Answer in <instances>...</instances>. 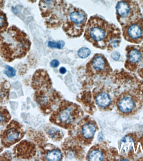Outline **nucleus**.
Listing matches in <instances>:
<instances>
[{"label":"nucleus","mask_w":143,"mask_h":161,"mask_svg":"<svg viewBox=\"0 0 143 161\" xmlns=\"http://www.w3.org/2000/svg\"><path fill=\"white\" fill-rule=\"evenodd\" d=\"M42 153L43 160L60 161L63 158L61 150L52 145H48V148H44Z\"/></svg>","instance_id":"nucleus-13"},{"label":"nucleus","mask_w":143,"mask_h":161,"mask_svg":"<svg viewBox=\"0 0 143 161\" xmlns=\"http://www.w3.org/2000/svg\"><path fill=\"white\" fill-rule=\"evenodd\" d=\"M110 71V67L104 55L96 53L86 65V73L90 77L106 76Z\"/></svg>","instance_id":"nucleus-9"},{"label":"nucleus","mask_w":143,"mask_h":161,"mask_svg":"<svg viewBox=\"0 0 143 161\" xmlns=\"http://www.w3.org/2000/svg\"><path fill=\"white\" fill-rule=\"evenodd\" d=\"M24 134L22 125L16 121L12 120L1 132L0 136L1 143L3 147L8 148L19 142Z\"/></svg>","instance_id":"nucleus-8"},{"label":"nucleus","mask_w":143,"mask_h":161,"mask_svg":"<svg viewBox=\"0 0 143 161\" xmlns=\"http://www.w3.org/2000/svg\"><path fill=\"white\" fill-rule=\"evenodd\" d=\"M83 115V112L80 106L69 101L62 100L51 114L50 120L61 128L70 129Z\"/></svg>","instance_id":"nucleus-3"},{"label":"nucleus","mask_w":143,"mask_h":161,"mask_svg":"<svg viewBox=\"0 0 143 161\" xmlns=\"http://www.w3.org/2000/svg\"><path fill=\"white\" fill-rule=\"evenodd\" d=\"M134 102L131 97H124L120 99L118 103L119 110L124 113H129L134 109Z\"/></svg>","instance_id":"nucleus-15"},{"label":"nucleus","mask_w":143,"mask_h":161,"mask_svg":"<svg viewBox=\"0 0 143 161\" xmlns=\"http://www.w3.org/2000/svg\"><path fill=\"white\" fill-rule=\"evenodd\" d=\"M134 147V141L129 136H125L120 141V148L124 153H127L132 150Z\"/></svg>","instance_id":"nucleus-16"},{"label":"nucleus","mask_w":143,"mask_h":161,"mask_svg":"<svg viewBox=\"0 0 143 161\" xmlns=\"http://www.w3.org/2000/svg\"><path fill=\"white\" fill-rule=\"evenodd\" d=\"M87 160L91 161H103L106 158V152L102 144L93 146L87 155Z\"/></svg>","instance_id":"nucleus-12"},{"label":"nucleus","mask_w":143,"mask_h":161,"mask_svg":"<svg viewBox=\"0 0 143 161\" xmlns=\"http://www.w3.org/2000/svg\"><path fill=\"white\" fill-rule=\"evenodd\" d=\"M31 86L35 91L52 89V82L47 72L42 69L36 70L33 76Z\"/></svg>","instance_id":"nucleus-10"},{"label":"nucleus","mask_w":143,"mask_h":161,"mask_svg":"<svg viewBox=\"0 0 143 161\" xmlns=\"http://www.w3.org/2000/svg\"><path fill=\"white\" fill-rule=\"evenodd\" d=\"M2 40V35H1V34H0V41Z\"/></svg>","instance_id":"nucleus-29"},{"label":"nucleus","mask_w":143,"mask_h":161,"mask_svg":"<svg viewBox=\"0 0 143 161\" xmlns=\"http://www.w3.org/2000/svg\"><path fill=\"white\" fill-rule=\"evenodd\" d=\"M40 8L47 28L56 29L61 27L67 11L62 0H40Z\"/></svg>","instance_id":"nucleus-4"},{"label":"nucleus","mask_w":143,"mask_h":161,"mask_svg":"<svg viewBox=\"0 0 143 161\" xmlns=\"http://www.w3.org/2000/svg\"><path fill=\"white\" fill-rule=\"evenodd\" d=\"M46 133L48 136L55 142H59L62 139L64 134L58 128L50 127L46 129Z\"/></svg>","instance_id":"nucleus-17"},{"label":"nucleus","mask_w":143,"mask_h":161,"mask_svg":"<svg viewBox=\"0 0 143 161\" xmlns=\"http://www.w3.org/2000/svg\"><path fill=\"white\" fill-rule=\"evenodd\" d=\"M59 65H60V63H59L58 60H56V59L52 60L50 63V65L53 68L57 67Z\"/></svg>","instance_id":"nucleus-27"},{"label":"nucleus","mask_w":143,"mask_h":161,"mask_svg":"<svg viewBox=\"0 0 143 161\" xmlns=\"http://www.w3.org/2000/svg\"><path fill=\"white\" fill-rule=\"evenodd\" d=\"M116 11L118 16L125 18L129 15L130 8L129 4L124 1H120L117 5Z\"/></svg>","instance_id":"nucleus-18"},{"label":"nucleus","mask_w":143,"mask_h":161,"mask_svg":"<svg viewBox=\"0 0 143 161\" xmlns=\"http://www.w3.org/2000/svg\"><path fill=\"white\" fill-rule=\"evenodd\" d=\"M8 25L6 15L3 12H0V31L3 32L6 31Z\"/></svg>","instance_id":"nucleus-22"},{"label":"nucleus","mask_w":143,"mask_h":161,"mask_svg":"<svg viewBox=\"0 0 143 161\" xmlns=\"http://www.w3.org/2000/svg\"><path fill=\"white\" fill-rule=\"evenodd\" d=\"M112 58L115 60H119L120 57V54L117 51H114L111 54Z\"/></svg>","instance_id":"nucleus-26"},{"label":"nucleus","mask_w":143,"mask_h":161,"mask_svg":"<svg viewBox=\"0 0 143 161\" xmlns=\"http://www.w3.org/2000/svg\"><path fill=\"white\" fill-rule=\"evenodd\" d=\"M35 101L44 114H49L61 101V97L54 89L37 91L34 94Z\"/></svg>","instance_id":"nucleus-7"},{"label":"nucleus","mask_w":143,"mask_h":161,"mask_svg":"<svg viewBox=\"0 0 143 161\" xmlns=\"http://www.w3.org/2000/svg\"><path fill=\"white\" fill-rule=\"evenodd\" d=\"M36 153L35 144L28 141H22L13 149L15 157L23 159H31L36 155Z\"/></svg>","instance_id":"nucleus-11"},{"label":"nucleus","mask_w":143,"mask_h":161,"mask_svg":"<svg viewBox=\"0 0 143 161\" xmlns=\"http://www.w3.org/2000/svg\"><path fill=\"white\" fill-rule=\"evenodd\" d=\"M91 53V51L88 48L83 47L78 51V55L82 58H85L89 56Z\"/></svg>","instance_id":"nucleus-24"},{"label":"nucleus","mask_w":143,"mask_h":161,"mask_svg":"<svg viewBox=\"0 0 143 161\" xmlns=\"http://www.w3.org/2000/svg\"><path fill=\"white\" fill-rule=\"evenodd\" d=\"M141 59L140 52L136 49H133L128 54V59L129 62L133 64L139 63Z\"/></svg>","instance_id":"nucleus-20"},{"label":"nucleus","mask_w":143,"mask_h":161,"mask_svg":"<svg viewBox=\"0 0 143 161\" xmlns=\"http://www.w3.org/2000/svg\"><path fill=\"white\" fill-rule=\"evenodd\" d=\"M71 129L73 132L72 138L81 144L88 146L92 143L98 126L95 120L87 116L79 121Z\"/></svg>","instance_id":"nucleus-6"},{"label":"nucleus","mask_w":143,"mask_h":161,"mask_svg":"<svg viewBox=\"0 0 143 161\" xmlns=\"http://www.w3.org/2000/svg\"><path fill=\"white\" fill-rule=\"evenodd\" d=\"M115 26L97 15L89 18L84 37L97 48L110 50L119 45V39Z\"/></svg>","instance_id":"nucleus-1"},{"label":"nucleus","mask_w":143,"mask_h":161,"mask_svg":"<svg viewBox=\"0 0 143 161\" xmlns=\"http://www.w3.org/2000/svg\"><path fill=\"white\" fill-rule=\"evenodd\" d=\"M11 119L8 111L3 107H0V125L7 124Z\"/></svg>","instance_id":"nucleus-21"},{"label":"nucleus","mask_w":143,"mask_h":161,"mask_svg":"<svg viewBox=\"0 0 143 161\" xmlns=\"http://www.w3.org/2000/svg\"><path fill=\"white\" fill-rule=\"evenodd\" d=\"M3 150V148H1V147H0V152H1V151H2Z\"/></svg>","instance_id":"nucleus-30"},{"label":"nucleus","mask_w":143,"mask_h":161,"mask_svg":"<svg viewBox=\"0 0 143 161\" xmlns=\"http://www.w3.org/2000/svg\"><path fill=\"white\" fill-rule=\"evenodd\" d=\"M59 71H60V74H64L66 73V70L65 67H62L60 68V70H59Z\"/></svg>","instance_id":"nucleus-28"},{"label":"nucleus","mask_w":143,"mask_h":161,"mask_svg":"<svg viewBox=\"0 0 143 161\" xmlns=\"http://www.w3.org/2000/svg\"><path fill=\"white\" fill-rule=\"evenodd\" d=\"M129 36L133 39H136L140 37L142 35V30L140 26L136 25L130 26L128 30Z\"/></svg>","instance_id":"nucleus-19"},{"label":"nucleus","mask_w":143,"mask_h":161,"mask_svg":"<svg viewBox=\"0 0 143 161\" xmlns=\"http://www.w3.org/2000/svg\"><path fill=\"white\" fill-rule=\"evenodd\" d=\"M4 74L9 78H12L16 75V70L14 68L9 65H6L4 70Z\"/></svg>","instance_id":"nucleus-25"},{"label":"nucleus","mask_w":143,"mask_h":161,"mask_svg":"<svg viewBox=\"0 0 143 161\" xmlns=\"http://www.w3.org/2000/svg\"><path fill=\"white\" fill-rule=\"evenodd\" d=\"M65 45V42L63 40H60L58 42L49 41L48 45L50 47L59 49L62 48Z\"/></svg>","instance_id":"nucleus-23"},{"label":"nucleus","mask_w":143,"mask_h":161,"mask_svg":"<svg viewBox=\"0 0 143 161\" xmlns=\"http://www.w3.org/2000/svg\"><path fill=\"white\" fill-rule=\"evenodd\" d=\"M31 1H34V0H31Z\"/></svg>","instance_id":"nucleus-31"},{"label":"nucleus","mask_w":143,"mask_h":161,"mask_svg":"<svg viewBox=\"0 0 143 161\" xmlns=\"http://www.w3.org/2000/svg\"><path fill=\"white\" fill-rule=\"evenodd\" d=\"M0 55L7 62L26 56L29 51L31 42L25 32L16 26H11L1 34Z\"/></svg>","instance_id":"nucleus-2"},{"label":"nucleus","mask_w":143,"mask_h":161,"mask_svg":"<svg viewBox=\"0 0 143 161\" xmlns=\"http://www.w3.org/2000/svg\"><path fill=\"white\" fill-rule=\"evenodd\" d=\"M87 20V15L82 10L68 9L62 25L63 30L69 37H80L86 27Z\"/></svg>","instance_id":"nucleus-5"},{"label":"nucleus","mask_w":143,"mask_h":161,"mask_svg":"<svg viewBox=\"0 0 143 161\" xmlns=\"http://www.w3.org/2000/svg\"><path fill=\"white\" fill-rule=\"evenodd\" d=\"M95 103L98 108L105 109L110 105L111 102L110 96L105 92H99L95 94Z\"/></svg>","instance_id":"nucleus-14"}]
</instances>
